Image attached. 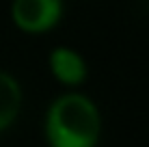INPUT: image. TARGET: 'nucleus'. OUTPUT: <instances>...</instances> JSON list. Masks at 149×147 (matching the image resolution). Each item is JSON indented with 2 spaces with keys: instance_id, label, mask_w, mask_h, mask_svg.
<instances>
[{
  "instance_id": "7ed1b4c3",
  "label": "nucleus",
  "mask_w": 149,
  "mask_h": 147,
  "mask_svg": "<svg viewBox=\"0 0 149 147\" xmlns=\"http://www.w3.org/2000/svg\"><path fill=\"white\" fill-rule=\"evenodd\" d=\"M48 69L56 82H61L63 87H69V89L80 87L89 76V65H86L84 56L76 48H69V45H56V48L50 50Z\"/></svg>"
},
{
  "instance_id": "f257e3e1",
  "label": "nucleus",
  "mask_w": 149,
  "mask_h": 147,
  "mask_svg": "<svg viewBox=\"0 0 149 147\" xmlns=\"http://www.w3.org/2000/svg\"><path fill=\"white\" fill-rule=\"evenodd\" d=\"M102 128L104 121L97 104L80 91L56 95L43 117L48 147H97Z\"/></svg>"
},
{
  "instance_id": "f03ea898",
  "label": "nucleus",
  "mask_w": 149,
  "mask_h": 147,
  "mask_svg": "<svg viewBox=\"0 0 149 147\" xmlns=\"http://www.w3.org/2000/svg\"><path fill=\"white\" fill-rule=\"evenodd\" d=\"M65 7L61 0H15L11 4V22L28 35L48 33L63 20Z\"/></svg>"
},
{
  "instance_id": "20e7f679",
  "label": "nucleus",
  "mask_w": 149,
  "mask_h": 147,
  "mask_svg": "<svg viewBox=\"0 0 149 147\" xmlns=\"http://www.w3.org/2000/svg\"><path fill=\"white\" fill-rule=\"evenodd\" d=\"M24 91L19 80L7 69H0V132L11 128L22 113Z\"/></svg>"
}]
</instances>
